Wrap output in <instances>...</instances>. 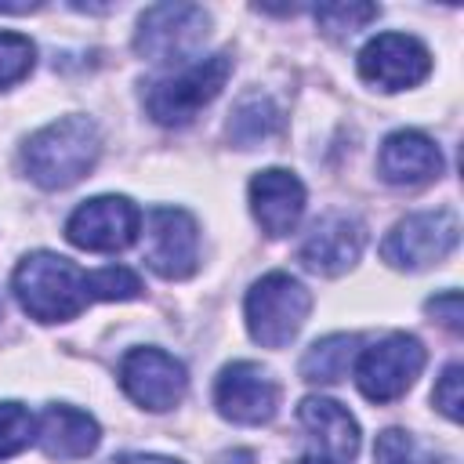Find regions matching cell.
Here are the masks:
<instances>
[{
  "label": "cell",
  "instance_id": "1",
  "mask_svg": "<svg viewBox=\"0 0 464 464\" xmlns=\"http://www.w3.org/2000/svg\"><path fill=\"white\" fill-rule=\"evenodd\" d=\"M98 152H102L98 127L87 116H62L40 127L25 141L22 167L44 188H69L83 174H91V167L98 163Z\"/></svg>",
  "mask_w": 464,
  "mask_h": 464
},
{
  "label": "cell",
  "instance_id": "2",
  "mask_svg": "<svg viewBox=\"0 0 464 464\" xmlns=\"http://www.w3.org/2000/svg\"><path fill=\"white\" fill-rule=\"evenodd\" d=\"M11 286H14V297L25 308V315H33L40 323L76 319L91 304L87 272H80L69 257L51 254V250H36V254L22 257Z\"/></svg>",
  "mask_w": 464,
  "mask_h": 464
},
{
  "label": "cell",
  "instance_id": "3",
  "mask_svg": "<svg viewBox=\"0 0 464 464\" xmlns=\"http://www.w3.org/2000/svg\"><path fill=\"white\" fill-rule=\"evenodd\" d=\"M232 72V58L225 51L210 54V58H196V62H185L178 72L149 83L145 91V109L156 123L163 127H185L188 120L199 116L203 105H210L225 80Z\"/></svg>",
  "mask_w": 464,
  "mask_h": 464
},
{
  "label": "cell",
  "instance_id": "4",
  "mask_svg": "<svg viewBox=\"0 0 464 464\" xmlns=\"http://www.w3.org/2000/svg\"><path fill=\"white\" fill-rule=\"evenodd\" d=\"M312 312V294L286 272H268L246 290V330L261 348H283Z\"/></svg>",
  "mask_w": 464,
  "mask_h": 464
},
{
  "label": "cell",
  "instance_id": "5",
  "mask_svg": "<svg viewBox=\"0 0 464 464\" xmlns=\"http://www.w3.org/2000/svg\"><path fill=\"white\" fill-rule=\"evenodd\" d=\"M424 370V344L410 334H388L355 359V384L370 402H392Z\"/></svg>",
  "mask_w": 464,
  "mask_h": 464
},
{
  "label": "cell",
  "instance_id": "6",
  "mask_svg": "<svg viewBox=\"0 0 464 464\" xmlns=\"http://www.w3.org/2000/svg\"><path fill=\"white\" fill-rule=\"evenodd\" d=\"M207 11L199 4H152L138 18L134 47L152 62H185L207 36Z\"/></svg>",
  "mask_w": 464,
  "mask_h": 464
},
{
  "label": "cell",
  "instance_id": "7",
  "mask_svg": "<svg viewBox=\"0 0 464 464\" xmlns=\"http://www.w3.org/2000/svg\"><path fill=\"white\" fill-rule=\"evenodd\" d=\"M460 225L453 210H424V214H410L402 218L381 243V257L392 268H428L439 265L453 246H457Z\"/></svg>",
  "mask_w": 464,
  "mask_h": 464
},
{
  "label": "cell",
  "instance_id": "8",
  "mask_svg": "<svg viewBox=\"0 0 464 464\" xmlns=\"http://www.w3.org/2000/svg\"><path fill=\"white\" fill-rule=\"evenodd\" d=\"M138 232H141V210L127 196H94L80 203L65 221L69 243L91 254L123 250L138 239Z\"/></svg>",
  "mask_w": 464,
  "mask_h": 464
},
{
  "label": "cell",
  "instance_id": "9",
  "mask_svg": "<svg viewBox=\"0 0 464 464\" xmlns=\"http://www.w3.org/2000/svg\"><path fill=\"white\" fill-rule=\"evenodd\" d=\"M145 261L163 279H185L199 265V228L181 207H156L145 225Z\"/></svg>",
  "mask_w": 464,
  "mask_h": 464
},
{
  "label": "cell",
  "instance_id": "10",
  "mask_svg": "<svg viewBox=\"0 0 464 464\" xmlns=\"http://www.w3.org/2000/svg\"><path fill=\"white\" fill-rule=\"evenodd\" d=\"M297 420L308 431V450L297 457V464H352L355 460L359 424L341 402L326 395H308L297 406Z\"/></svg>",
  "mask_w": 464,
  "mask_h": 464
},
{
  "label": "cell",
  "instance_id": "11",
  "mask_svg": "<svg viewBox=\"0 0 464 464\" xmlns=\"http://www.w3.org/2000/svg\"><path fill=\"white\" fill-rule=\"evenodd\" d=\"M120 384L138 406L163 413L185 399L188 377L185 366L163 348H130L120 362Z\"/></svg>",
  "mask_w": 464,
  "mask_h": 464
},
{
  "label": "cell",
  "instance_id": "12",
  "mask_svg": "<svg viewBox=\"0 0 464 464\" xmlns=\"http://www.w3.org/2000/svg\"><path fill=\"white\" fill-rule=\"evenodd\" d=\"M431 72V54L417 36L381 33L359 51V76L381 91L417 87Z\"/></svg>",
  "mask_w": 464,
  "mask_h": 464
},
{
  "label": "cell",
  "instance_id": "13",
  "mask_svg": "<svg viewBox=\"0 0 464 464\" xmlns=\"http://www.w3.org/2000/svg\"><path fill=\"white\" fill-rule=\"evenodd\" d=\"M214 406L232 424H268L279 406V384L257 362H228L218 373Z\"/></svg>",
  "mask_w": 464,
  "mask_h": 464
},
{
  "label": "cell",
  "instance_id": "14",
  "mask_svg": "<svg viewBox=\"0 0 464 464\" xmlns=\"http://www.w3.org/2000/svg\"><path fill=\"white\" fill-rule=\"evenodd\" d=\"M366 243V228L348 218V214H326L323 221L312 225V232L304 236L297 257L304 261V268L319 272V276H341L348 272Z\"/></svg>",
  "mask_w": 464,
  "mask_h": 464
},
{
  "label": "cell",
  "instance_id": "15",
  "mask_svg": "<svg viewBox=\"0 0 464 464\" xmlns=\"http://www.w3.org/2000/svg\"><path fill=\"white\" fill-rule=\"evenodd\" d=\"M377 174L388 185H402V188L428 185L431 178L442 174V152L420 130H395L384 138L377 152Z\"/></svg>",
  "mask_w": 464,
  "mask_h": 464
},
{
  "label": "cell",
  "instance_id": "16",
  "mask_svg": "<svg viewBox=\"0 0 464 464\" xmlns=\"http://www.w3.org/2000/svg\"><path fill=\"white\" fill-rule=\"evenodd\" d=\"M250 210L254 221L268 232V236H286L301 214H304V185L297 174L290 170H261L250 181Z\"/></svg>",
  "mask_w": 464,
  "mask_h": 464
},
{
  "label": "cell",
  "instance_id": "17",
  "mask_svg": "<svg viewBox=\"0 0 464 464\" xmlns=\"http://www.w3.org/2000/svg\"><path fill=\"white\" fill-rule=\"evenodd\" d=\"M98 439V420L76 406H47L36 428V442L51 460H83L94 453Z\"/></svg>",
  "mask_w": 464,
  "mask_h": 464
},
{
  "label": "cell",
  "instance_id": "18",
  "mask_svg": "<svg viewBox=\"0 0 464 464\" xmlns=\"http://www.w3.org/2000/svg\"><path fill=\"white\" fill-rule=\"evenodd\" d=\"M355 344L359 337L355 334H330L323 341H315L304 359H301V377L312 381V384H334L348 373L352 359H355Z\"/></svg>",
  "mask_w": 464,
  "mask_h": 464
},
{
  "label": "cell",
  "instance_id": "19",
  "mask_svg": "<svg viewBox=\"0 0 464 464\" xmlns=\"http://www.w3.org/2000/svg\"><path fill=\"white\" fill-rule=\"evenodd\" d=\"M276 130H279V109H276L265 94H250V98H243V102L232 109L228 138H232L239 149H254V145H261L265 138H272Z\"/></svg>",
  "mask_w": 464,
  "mask_h": 464
},
{
  "label": "cell",
  "instance_id": "20",
  "mask_svg": "<svg viewBox=\"0 0 464 464\" xmlns=\"http://www.w3.org/2000/svg\"><path fill=\"white\" fill-rule=\"evenodd\" d=\"M373 460L377 464H450V460L431 457L428 450H420L417 439L410 431H399V428H388V431L377 435Z\"/></svg>",
  "mask_w": 464,
  "mask_h": 464
},
{
  "label": "cell",
  "instance_id": "21",
  "mask_svg": "<svg viewBox=\"0 0 464 464\" xmlns=\"http://www.w3.org/2000/svg\"><path fill=\"white\" fill-rule=\"evenodd\" d=\"M36 439V420L22 402H0V460L22 453Z\"/></svg>",
  "mask_w": 464,
  "mask_h": 464
},
{
  "label": "cell",
  "instance_id": "22",
  "mask_svg": "<svg viewBox=\"0 0 464 464\" xmlns=\"http://www.w3.org/2000/svg\"><path fill=\"white\" fill-rule=\"evenodd\" d=\"M138 290H141V279L123 265H109V268H98L87 276L91 301H130V297H138Z\"/></svg>",
  "mask_w": 464,
  "mask_h": 464
},
{
  "label": "cell",
  "instance_id": "23",
  "mask_svg": "<svg viewBox=\"0 0 464 464\" xmlns=\"http://www.w3.org/2000/svg\"><path fill=\"white\" fill-rule=\"evenodd\" d=\"M36 47L22 33H0V87L18 83L33 69Z\"/></svg>",
  "mask_w": 464,
  "mask_h": 464
},
{
  "label": "cell",
  "instance_id": "24",
  "mask_svg": "<svg viewBox=\"0 0 464 464\" xmlns=\"http://www.w3.org/2000/svg\"><path fill=\"white\" fill-rule=\"evenodd\" d=\"M377 18V7L373 4H319L315 7V22L326 29V33H355L362 29L366 22Z\"/></svg>",
  "mask_w": 464,
  "mask_h": 464
},
{
  "label": "cell",
  "instance_id": "25",
  "mask_svg": "<svg viewBox=\"0 0 464 464\" xmlns=\"http://www.w3.org/2000/svg\"><path fill=\"white\" fill-rule=\"evenodd\" d=\"M431 402L450 417V420H460V406H464V392H460V366H446L435 392H431Z\"/></svg>",
  "mask_w": 464,
  "mask_h": 464
},
{
  "label": "cell",
  "instance_id": "26",
  "mask_svg": "<svg viewBox=\"0 0 464 464\" xmlns=\"http://www.w3.org/2000/svg\"><path fill=\"white\" fill-rule=\"evenodd\" d=\"M428 315H435L446 330H460V319H464V304H460V294L457 290H446V294H439V297H431L428 301Z\"/></svg>",
  "mask_w": 464,
  "mask_h": 464
},
{
  "label": "cell",
  "instance_id": "27",
  "mask_svg": "<svg viewBox=\"0 0 464 464\" xmlns=\"http://www.w3.org/2000/svg\"><path fill=\"white\" fill-rule=\"evenodd\" d=\"M105 464H178V460H167V457H152V453H123V457H112Z\"/></svg>",
  "mask_w": 464,
  "mask_h": 464
}]
</instances>
